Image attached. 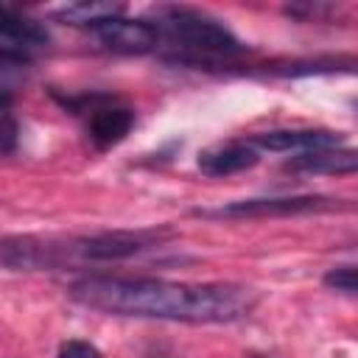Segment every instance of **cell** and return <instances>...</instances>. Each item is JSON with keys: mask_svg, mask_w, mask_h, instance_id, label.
Instances as JSON below:
<instances>
[{"mask_svg": "<svg viewBox=\"0 0 358 358\" xmlns=\"http://www.w3.org/2000/svg\"><path fill=\"white\" fill-rule=\"evenodd\" d=\"M257 162H260V151L249 140H229V143L204 148L196 159L199 171L207 176H232L255 168Z\"/></svg>", "mask_w": 358, "mask_h": 358, "instance_id": "obj_8", "label": "cell"}, {"mask_svg": "<svg viewBox=\"0 0 358 358\" xmlns=\"http://www.w3.org/2000/svg\"><path fill=\"white\" fill-rule=\"evenodd\" d=\"M70 299L109 316L187 324L238 322L257 305V294L241 282H173L126 274H87L70 285Z\"/></svg>", "mask_w": 358, "mask_h": 358, "instance_id": "obj_1", "label": "cell"}, {"mask_svg": "<svg viewBox=\"0 0 358 358\" xmlns=\"http://www.w3.org/2000/svg\"><path fill=\"white\" fill-rule=\"evenodd\" d=\"M350 207L341 199L327 196H266V199H241L221 204L215 210H196L201 218H280V215H302V213H322Z\"/></svg>", "mask_w": 358, "mask_h": 358, "instance_id": "obj_5", "label": "cell"}, {"mask_svg": "<svg viewBox=\"0 0 358 358\" xmlns=\"http://www.w3.org/2000/svg\"><path fill=\"white\" fill-rule=\"evenodd\" d=\"M148 22L157 28L159 42L165 39L173 48H182L185 56L232 59L246 53V45L224 22L190 6H157Z\"/></svg>", "mask_w": 358, "mask_h": 358, "instance_id": "obj_2", "label": "cell"}, {"mask_svg": "<svg viewBox=\"0 0 358 358\" xmlns=\"http://www.w3.org/2000/svg\"><path fill=\"white\" fill-rule=\"evenodd\" d=\"M17 143H20V126L6 112V115H0V154H14Z\"/></svg>", "mask_w": 358, "mask_h": 358, "instance_id": "obj_14", "label": "cell"}, {"mask_svg": "<svg viewBox=\"0 0 358 358\" xmlns=\"http://www.w3.org/2000/svg\"><path fill=\"white\" fill-rule=\"evenodd\" d=\"M168 238H171L168 229H109V232H92V235L56 238L59 263H62L59 268L81 266V263L129 260L145 249H154Z\"/></svg>", "mask_w": 358, "mask_h": 358, "instance_id": "obj_3", "label": "cell"}, {"mask_svg": "<svg viewBox=\"0 0 358 358\" xmlns=\"http://www.w3.org/2000/svg\"><path fill=\"white\" fill-rule=\"evenodd\" d=\"M126 6L123 3H67L56 11H50V17L56 22H64V25H73V28H98L109 20H117L123 17Z\"/></svg>", "mask_w": 358, "mask_h": 358, "instance_id": "obj_11", "label": "cell"}, {"mask_svg": "<svg viewBox=\"0 0 358 358\" xmlns=\"http://www.w3.org/2000/svg\"><path fill=\"white\" fill-rule=\"evenodd\" d=\"M330 291H338L344 296H355V266H336L322 280Z\"/></svg>", "mask_w": 358, "mask_h": 358, "instance_id": "obj_13", "label": "cell"}, {"mask_svg": "<svg viewBox=\"0 0 358 358\" xmlns=\"http://www.w3.org/2000/svg\"><path fill=\"white\" fill-rule=\"evenodd\" d=\"M0 42L17 45V48H42L50 42V34L42 22L31 20L28 14H20L17 8L0 6Z\"/></svg>", "mask_w": 358, "mask_h": 358, "instance_id": "obj_10", "label": "cell"}, {"mask_svg": "<svg viewBox=\"0 0 358 358\" xmlns=\"http://www.w3.org/2000/svg\"><path fill=\"white\" fill-rule=\"evenodd\" d=\"M358 168V154L352 148H324V151H305L285 162V171L291 173H352Z\"/></svg>", "mask_w": 358, "mask_h": 358, "instance_id": "obj_9", "label": "cell"}, {"mask_svg": "<svg viewBox=\"0 0 358 358\" xmlns=\"http://www.w3.org/2000/svg\"><path fill=\"white\" fill-rule=\"evenodd\" d=\"M59 101L73 115H87V137L101 151L123 143L134 129V109H129L109 92H90V95L59 98Z\"/></svg>", "mask_w": 358, "mask_h": 358, "instance_id": "obj_4", "label": "cell"}, {"mask_svg": "<svg viewBox=\"0 0 358 358\" xmlns=\"http://www.w3.org/2000/svg\"><path fill=\"white\" fill-rule=\"evenodd\" d=\"M56 358H103L101 350L90 341H81V338H70L59 347V355Z\"/></svg>", "mask_w": 358, "mask_h": 358, "instance_id": "obj_15", "label": "cell"}, {"mask_svg": "<svg viewBox=\"0 0 358 358\" xmlns=\"http://www.w3.org/2000/svg\"><path fill=\"white\" fill-rule=\"evenodd\" d=\"M92 39L98 42L101 50L123 53V56L151 53L159 45V34L148 22V17H134V20L117 17V20H109L103 25L92 28Z\"/></svg>", "mask_w": 358, "mask_h": 358, "instance_id": "obj_6", "label": "cell"}, {"mask_svg": "<svg viewBox=\"0 0 358 358\" xmlns=\"http://www.w3.org/2000/svg\"><path fill=\"white\" fill-rule=\"evenodd\" d=\"M249 143L257 151H324V148H341L344 134L330 129H271L252 134Z\"/></svg>", "mask_w": 358, "mask_h": 358, "instance_id": "obj_7", "label": "cell"}, {"mask_svg": "<svg viewBox=\"0 0 358 358\" xmlns=\"http://www.w3.org/2000/svg\"><path fill=\"white\" fill-rule=\"evenodd\" d=\"M25 67L22 62H6L0 59V115L8 112V106L14 103L20 87H22V78H25Z\"/></svg>", "mask_w": 358, "mask_h": 358, "instance_id": "obj_12", "label": "cell"}]
</instances>
